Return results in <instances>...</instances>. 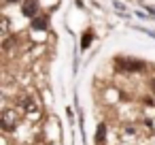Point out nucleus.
<instances>
[{
  "mask_svg": "<svg viewBox=\"0 0 155 145\" xmlns=\"http://www.w3.org/2000/svg\"><path fill=\"white\" fill-rule=\"evenodd\" d=\"M115 64H117V71H121V73H144V71H147V64H144L142 60L115 58Z\"/></svg>",
  "mask_w": 155,
  "mask_h": 145,
  "instance_id": "nucleus-1",
  "label": "nucleus"
},
{
  "mask_svg": "<svg viewBox=\"0 0 155 145\" xmlns=\"http://www.w3.org/2000/svg\"><path fill=\"white\" fill-rule=\"evenodd\" d=\"M19 113H17V109H11V107H7L5 111H2V115H0V128H2L5 132H13L17 126H19Z\"/></svg>",
  "mask_w": 155,
  "mask_h": 145,
  "instance_id": "nucleus-2",
  "label": "nucleus"
},
{
  "mask_svg": "<svg viewBox=\"0 0 155 145\" xmlns=\"http://www.w3.org/2000/svg\"><path fill=\"white\" fill-rule=\"evenodd\" d=\"M15 105H17L26 115H34V113H38V100L32 98V96H24V98L15 100Z\"/></svg>",
  "mask_w": 155,
  "mask_h": 145,
  "instance_id": "nucleus-3",
  "label": "nucleus"
},
{
  "mask_svg": "<svg viewBox=\"0 0 155 145\" xmlns=\"http://www.w3.org/2000/svg\"><path fill=\"white\" fill-rule=\"evenodd\" d=\"M21 9H24V13H26L28 17H34L36 11H38V5H36V0H24Z\"/></svg>",
  "mask_w": 155,
  "mask_h": 145,
  "instance_id": "nucleus-4",
  "label": "nucleus"
},
{
  "mask_svg": "<svg viewBox=\"0 0 155 145\" xmlns=\"http://www.w3.org/2000/svg\"><path fill=\"white\" fill-rule=\"evenodd\" d=\"M32 26L34 28H45L47 26V17L45 15H38V19H32Z\"/></svg>",
  "mask_w": 155,
  "mask_h": 145,
  "instance_id": "nucleus-5",
  "label": "nucleus"
},
{
  "mask_svg": "<svg viewBox=\"0 0 155 145\" xmlns=\"http://www.w3.org/2000/svg\"><path fill=\"white\" fill-rule=\"evenodd\" d=\"M104 134H106V126H104V124H100V126H98V143H102V141H104Z\"/></svg>",
  "mask_w": 155,
  "mask_h": 145,
  "instance_id": "nucleus-6",
  "label": "nucleus"
},
{
  "mask_svg": "<svg viewBox=\"0 0 155 145\" xmlns=\"http://www.w3.org/2000/svg\"><path fill=\"white\" fill-rule=\"evenodd\" d=\"M89 43H91V32H85V36H83V41H81V45H83V49H85V47H89Z\"/></svg>",
  "mask_w": 155,
  "mask_h": 145,
  "instance_id": "nucleus-7",
  "label": "nucleus"
},
{
  "mask_svg": "<svg viewBox=\"0 0 155 145\" xmlns=\"http://www.w3.org/2000/svg\"><path fill=\"white\" fill-rule=\"evenodd\" d=\"M136 30H140V32H144L147 36H151V39H155V32H153V30H147V28H140V26H136Z\"/></svg>",
  "mask_w": 155,
  "mask_h": 145,
  "instance_id": "nucleus-8",
  "label": "nucleus"
},
{
  "mask_svg": "<svg viewBox=\"0 0 155 145\" xmlns=\"http://www.w3.org/2000/svg\"><path fill=\"white\" fill-rule=\"evenodd\" d=\"M136 17H140V19H153V17H149L144 11H136Z\"/></svg>",
  "mask_w": 155,
  "mask_h": 145,
  "instance_id": "nucleus-9",
  "label": "nucleus"
},
{
  "mask_svg": "<svg viewBox=\"0 0 155 145\" xmlns=\"http://www.w3.org/2000/svg\"><path fill=\"white\" fill-rule=\"evenodd\" d=\"M17 2H21V0H5V5H17Z\"/></svg>",
  "mask_w": 155,
  "mask_h": 145,
  "instance_id": "nucleus-10",
  "label": "nucleus"
},
{
  "mask_svg": "<svg viewBox=\"0 0 155 145\" xmlns=\"http://www.w3.org/2000/svg\"><path fill=\"white\" fill-rule=\"evenodd\" d=\"M149 85H151V92L155 94V81H153V79H151V83H149Z\"/></svg>",
  "mask_w": 155,
  "mask_h": 145,
  "instance_id": "nucleus-11",
  "label": "nucleus"
}]
</instances>
